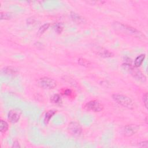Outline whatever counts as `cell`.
<instances>
[{
    "label": "cell",
    "mask_w": 148,
    "mask_h": 148,
    "mask_svg": "<svg viewBox=\"0 0 148 148\" xmlns=\"http://www.w3.org/2000/svg\"><path fill=\"white\" fill-rule=\"evenodd\" d=\"M112 26L116 32H117L120 34L128 36H131L137 38L144 39L145 38V35L140 31L127 24H124L120 22L115 21L113 23Z\"/></svg>",
    "instance_id": "obj_1"
},
{
    "label": "cell",
    "mask_w": 148,
    "mask_h": 148,
    "mask_svg": "<svg viewBox=\"0 0 148 148\" xmlns=\"http://www.w3.org/2000/svg\"><path fill=\"white\" fill-rule=\"evenodd\" d=\"M113 99L120 105L127 108L128 109H133L135 106L134 101L128 97L120 94H114L112 95Z\"/></svg>",
    "instance_id": "obj_2"
},
{
    "label": "cell",
    "mask_w": 148,
    "mask_h": 148,
    "mask_svg": "<svg viewBox=\"0 0 148 148\" xmlns=\"http://www.w3.org/2000/svg\"><path fill=\"white\" fill-rule=\"evenodd\" d=\"M123 67L126 71L130 72L132 75V76L138 81L142 83H145L146 81V76L140 71L136 69V67L133 66L131 64H129V63L123 64Z\"/></svg>",
    "instance_id": "obj_3"
},
{
    "label": "cell",
    "mask_w": 148,
    "mask_h": 148,
    "mask_svg": "<svg viewBox=\"0 0 148 148\" xmlns=\"http://www.w3.org/2000/svg\"><path fill=\"white\" fill-rule=\"evenodd\" d=\"M38 85L45 89H53L57 86V82L52 78L43 77L38 80Z\"/></svg>",
    "instance_id": "obj_4"
},
{
    "label": "cell",
    "mask_w": 148,
    "mask_h": 148,
    "mask_svg": "<svg viewBox=\"0 0 148 148\" xmlns=\"http://www.w3.org/2000/svg\"><path fill=\"white\" fill-rule=\"evenodd\" d=\"M84 108L88 111L99 112L103 110V105L98 101L92 100L86 103L84 106Z\"/></svg>",
    "instance_id": "obj_5"
},
{
    "label": "cell",
    "mask_w": 148,
    "mask_h": 148,
    "mask_svg": "<svg viewBox=\"0 0 148 148\" xmlns=\"http://www.w3.org/2000/svg\"><path fill=\"white\" fill-rule=\"evenodd\" d=\"M68 130L69 133L74 136H79L82 132V128L80 124L76 121H71L69 123Z\"/></svg>",
    "instance_id": "obj_6"
},
{
    "label": "cell",
    "mask_w": 148,
    "mask_h": 148,
    "mask_svg": "<svg viewBox=\"0 0 148 148\" xmlns=\"http://www.w3.org/2000/svg\"><path fill=\"white\" fill-rule=\"evenodd\" d=\"M139 129V127L135 124H129L124 127L123 134L125 136H131L136 134Z\"/></svg>",
    "instance_id": "obj_7"
},
{
    "label": "cell",
    "mask_w": 148,
    "mask_h": 148,
    "mask_svg": "<svg viewBox=\"0 0 148 148\" xmlns=\"http://www.w3.org/2000/svg\"><path fill=\"white\" fill-rule=\"evenodd\" d=\"M21 116V112L17 109L10 110L8 113V120L12 123H16L20 120Z\"/></svg>",
    "instance_id": "obj_8"
},
{
    "label": "cell",
    "mask_w": 148,
    "mask_h": 148,
    "mask_svg": "<svg viewBox=\"0 0 148 148\" xmlns=\"http://www.w3.org/2000/svg\"><path fill=\"white\" fill-rule=\"evenodd\" d=\"M95 51L96 52L97 54L104 58H109L113 56V54L112 52L102 47L97 48Z\"/></svg>",
    "instance_id": "obj_9"
},
{
    "label": "cell",
    "mask_w": 148,
    "mask_h": 148,
    "mask_svg": "<svg viewBox=\"0 0 148 148\" xmlns=\"http://www.w3.org/2000/svg\"><path fill=\"white\" fill-rule=\"evenodd\" d=\"M71 17L72 20L77 24H83L86 22V19L83 17L75 12L71 13Z\"/></svg>",
    "instance_id": "obj_10"
},
{
    "label": "cell",
    "mask_w": 148,
    "mask_h": 148,
    "mask_svg": "<svg viewBox=\"0 0 148 148\" xmlns=\"http://www.w3.org/2000/svg\"><path fill=\"white\" fill-rule=\"evenodd\" d=\"M1 72L3 75L6 76H14L17 73V71L15 68L12 66H6L2 69Z\"/></svg>",
    "instance_id": "obj_11"
},
{
    "label": "cell",
    "mask_w": 148,
    "mask_h": 148,
    "mask_svg": "<svg viewBox=\"0 0 148 148\" xmlns=\"http://www.w3.org/2000/svg\"><path fill=\"white\" fill-rule=\"evenodd\" d=\"M61 93L64 95H65L69 98H75V92L74 91L71 89V88H62L61 90Z\"/></svg>",
    "instance_id": "obj_12"
},
{
    "label": "cell",
    "mask_w": 148,
    "mask_h": 148,
    "mask_svg": "<svg viewBox=\"0 0 148 148\" xmlns=\"http://www.w3.org/2000/svg\"><path fill=\"white\" fill-rule=\"evenodd\" d=\"M57 112V110H49L46 112L45 118H44V122L46 124H48L49 122L50 121L51 118L55 114V113Z\"/></svg>",
    "instance_id": "obj_13"
},
{
    "label": "cell",
    "mask_w": 148,
    "mask_h": 148,
    "mask_svg": "<svg viewBox=\"0 0 148 148\" xmlns=\"http://www.w3.org/2000/svg\"><path fill=\"white\" fill-rule=\"evenodd\" d=\"M145 54H141L140 55H139L138 57H136V58L135 60L134 61V66L136 68H138L143 63L145 58Z\"/></svg>",
    "instance_id": "obj_14"
},
{
    "label": "cell",
    "mask_w": 148,
    "mask_h": 148,
    "mask_svg": "<svg viewBox=\"0 0 148 148\" xmlns=\"http://www.w3.org/2000/svg\"><path fill=\"white\" fill-rule=\"evenodd\" d=\"M9 128V125L8 123L3 120H1V122H0V131L1 133H5Z\"/></svg>",
    "instance_id": "obj_15"
},
{
    "label": "cell",
    "mask_w": 148,
    "mask_h": 148,
    "mask_svg": "<svg viewBox=\"0 0 148 148\" xmlns=\"http://www.w3.org/2000/svg\"><path fill=\"white\" fill-rule=\"evenodd\" d=\"M50 101L54 103H60L61 102V96L58 94H54L50 98Z\"/></svg>",
    "instance_id": "obj_16"
},
{
    "label": "cell",
    "mask_w": 148,
    "mask_h": 148,
    "mask_svg": "<svg viewBox=\"0 0 148 148\" xmlns=\"http://www.w3.org/2000/svg\"><path fill=\"white\" fill-rule=\"evenodd\" d=\"M78 63L79 65L85 66V67H88L91 64L90 62L88 60H87L85 58H80L78 60Z\"/></svg>",
    "instance_id": "obj_17"
},
{
    "label": "cell",
    "mask_w": 148,
    "mask_h": 148,
    "mask_svg": "<svg viewBox=\"0 0 148 148\" xmlns=\"http://www.w3.org/2000/svg\"><path fill=\"white\" fill-rule=\"evenodd\" d=\"M50 26V24L49 23H45L44 24H43L41 27H40L39 30H38V34L39 35H42L43 34L49 27Z\"/></svg>",
    "instance_id": "obj_18"
},
{
    "label": "cell",
    "mask_w": 148,
    "mask_h": 148,
    "mask_svg": "<svg viewBox=\"0 0 148 148\" xmlns=\"http://www.w3.org/2000/svg\"><path fill=\"white\" fill-rule=\"evenodd\" d=\"M12 17V14L9 13L1 12V20H9Z\"/></svg>",
    "instance_id": "obj_19"
},
{
    "label": "cell",
    "mask_w": 148,
    "mask_h": 148,
    "mask_svg": "<svg viewBox=\"0 0 148 148\" xmlns=\"http://www.w3.org/2000/svg\"><path fill=\"white\" fill-rule=\"evenodd\" d=\"M54 29L57 33L61 34L63 30V27L61 24L57 23L54 25Z\"/></svg>",
    "instance_id": "obj_20"
},
{
    "label": "cell",
    "mask_w": 148,
    "mask_h": 148,
    "mask_svg": "<svg viewBox=\"0 0 148 148\" xmlns=\"http://www.w3.org/2000/svg\"><path fill=\"white\" fill-rule=\"evenodd\" d=\"M143 102L146 108H147V93H145L143 96Z\"/></svg>",
    "instance_id": "obj_21"
},
{
    "label": "cell",
    "mask_w": 148,
    "mask_h": 148,
    "mask_svg": "<svg viewBox=\"0 0 148 148\" xmlns=\"http://www.w3.org/2000/svg\"><path fill=\"white\" fill-rule=\"evenodd\" d=\"M139 146L140 147H141L147 148V147H148V141L147 140H145V141L141 142L139 143Z\"/></svg>",
    "instance_id": "obj_22"
},
{
    "label": "cell",
    "mask_w": 148,
    "mask_h": 148,
    "mask_svg": "<svg viewBox=\"0 0 148 148\" xmlns=\"http://www.w3.org/2000/svg\"><path fill=\"white\" fill-rule=\"evenodd\" d=\"M12 147H20V146L19 145V143H18V142L17 141H14L13 144V145H12Z\"/></svg>",
    "instance_id": "obj_23"
}]
</instances>
